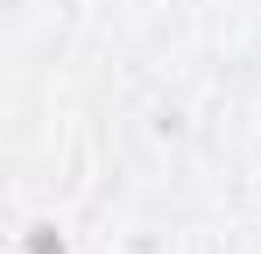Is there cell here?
Instances as JSON below:
<instances>
[{
  "label": "cell",
  "mask_w": 261,
  "mask_h": 254,
  "mask_svg": "<svg viewBox=\"0 0 261 254\" xmlns=\"http://www.w3.org/2000/svg\"><path fill=\"white\" fill-rule=\"evenodd\" d=\"M29 254H64V240H57L49 226H36V233H29Z\"/></svg>",
  "instance_id": "obj_1"
}]
</instances>
